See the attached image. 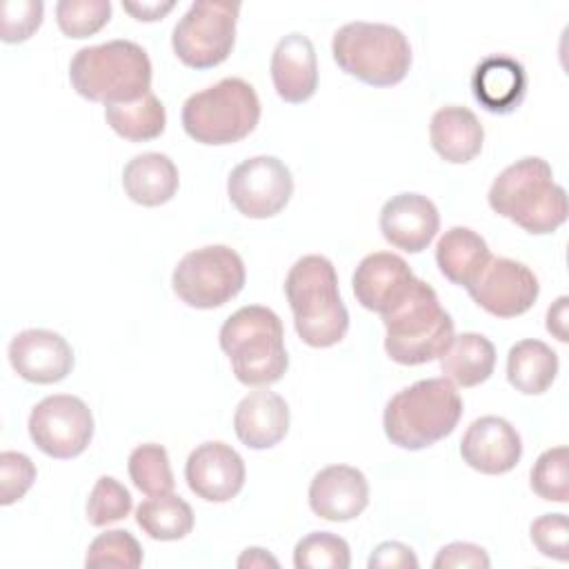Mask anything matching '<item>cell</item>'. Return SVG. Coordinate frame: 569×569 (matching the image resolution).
<instances>
[{
  "label": "cell",
  "mask_w": 569,
  "mask_h": 569,
  "mask_svg": "<svg viewBox=\"0 0 569 569\" xmlns=\"http://www.w3.org/2000/svg\"><path fill=\"white\" fill-rule=\"evenodd\" d=\"M298 569H347L351 565L349 545L331 531H311L293 549Z\"/></svg>",
  "instance_id": "cell-31"
},
{
  "label": "cell",
  "mask_w": 569,
  "mask_h": 569,
  "mask_svg": "<svg viewBox=\"0 0 569 569\" xmlns=\"http://www.w3.org/2000/svg\"><path fill=\"white\" fill-rule=\"evenodd\" d=\"M462 416V398L449 378H427L398 391L385 407L382 427L391 445L427 449L449 436Z\"/></svg>",
  "instance_id": "cell-4"
},
{
  "label": "cell",
  "mask_w": 569,
  "mask_h": 569,
  "mask_svg": "<svg viewBox=\"0 0 569 569\" xmlns=\"http://www.w3.org/2000/svg\"><path fill=\"white\" fill-rule=\"evenodd\" d=\"M471 300L498 318H516L533 307L540 293L536 273L511 258H489L467 287Z\"/></svg>",
  "instance_id": "cell-13"
},
{
  "label": "cell",
  "mask_w": 569,
  "mask_h": 569,
  "mask_svg": "<svg viewBox=\"0 0 569 569\" xmlns=\"http://www.w3.org/2000/svg\"><path fill=\"white\" fill-rule=\"evenodd\" d=\"M491 258L482 236L469 227L447 229L436 244V262L447 280L469 287Z\"/></svg>",
  "instance_id": "cell-25"
},
{
  "label": "cell",
  "mask_w": 569,
  "mask_h": 569,
  "mask_svg": "<svg viewBox=\"0 0 569 569\" xmlns=\"http://www.w3.org/2000/svg\"><path fill=\"white\" fill-rule=\"evenodd\" d=\"M69 80L76 93L91 102L124 104L151 91V60L131 40H109L76 51Z\"/></svg>",
  "instance_id": "cell-3"
},
{
  "label": "cell",
  "mask_w": 569,
  "mask_h": 569,
  "mask_svg": "<svg viewBox=\"0 0 569 569\" xmlns=\"http://www.w3.org/2000/svg\"><path fill=\"white\" fill-rule=\"evenodd\" d=\"M471 91L480 107H485L489 113H511L525 100L527 71L511 56H489L476 64Z\"/></svg>",
  "instance_id": "cell-22"
},
{
  "label": "cell",
  "mask_w": 569,
  "mask_h": 569,
  "mask_svg": "<svg viewBox=\"0 0 569 569\" xmlns=\"http://www.w3.org/2000/svg\"><path fill=\"white\" fill-rule=\"evenodd\" d=\"M367 505L369 482L356 467L329 465L320 469L309 485V507L325 520H353L367 509Z\"/></svg>",
  "instance_id": "cell-19"
},
{
  "label": "cell",
  "mask_w": 569,
  "mask_h": 569,
  "mask_svg": "<svg viewBox=\"0 0 569 569\" xmlns=\"http://www.w3.org/2000/svg\"><path fill=\"white\" fill-rule=\"evenodd\" d=\"M136 522L153 540H180L193 529V511L180 496L162 493L138 505Z\"/></svg>",
  "instance_id": "cell-29"
},
{
  "label": "cell",
  "mask_w": 569,
  "mask_h": 569,
  "mask_svg": "<svg viewBox=\"0 0 569 569\" xmlns=\"http://www.w3.org/2000/svg\"><path fill=\"white\" fill-rule=\"evenodd\" d=\"M129 476L133 485L147 496H162L171 493L176 487L173 471L169 465V453L162 445L147 442L136 447L129 453Z\"/></svg>",
  "instance_id": "cell-30"
},
{
  "label": "cell",
  "mask_w": 569,
  "mask_h": 569,
  "mask_svg": "<svg viewBox=\"0 0 569 569\" xmlns=\"http://www.w3.org/2000/svg\"><path fill=\"white\" fill-rule=\"evenodd\" d=\"M227 193L242 216L264 220L287 207L293 193V178L280 158L253 156L231 169Z\"/></svg>",
  "instance_id": "cell-12"
},
{
  "label": "cell",
  "mask_w": 569,
  "mask_h": 569,
  "mask_svg": "<svg viewBox=\"0 0 569 569\" xmlns=\"http://www.w3.org/2000/svg\"><path fill=\"white\" fill-rule=\"evenodd\" d=\"M429 138L433 151L442 160L451 164H465L482 151L485 129L471 109L449 104L433 113Z\"/></svg>",
  "instance_id": "cell-23"
},
{
  "label": "cell",
  "mask_w": 569,
  "mask_h": 569,
  "mask_svg": "<svg viewBox=\"0 0 569 569\" xmlns=\"http://www.w3.org/2000/svg\"><path fill=\"white\" fill-rule=\"evenodd\" d=\"M244 476L242 456L220 440L198 445L184 465L189 489L207 502H227L236 498L244 487Z\"/></svg>",
  "instance_id": "cell-14"
},
{
  "label": "cell",
  "mask_w": 569,
  "mask_h": 569,
  "mask_svg": "<svg viewBox=\"0 0 569 569\" xmlns=\"http://www.w3.org/2000/svg\"><path fill=\"white\" fill-rule=\"evenodd\" d=\"M258 120V93L242 78H222L182 104V127L200 144H233L247 138Z\"/></svg>",
  "instance_id": "cell-8"
},
{
  "label": "cell",
  "mask_w": 569,
  "mask_h": 569,
  "mask_svg": "<svg viewBox=\"0 0 569 569\" xmlns=\"http://www.w3.org/2000/svg\"><path fill=\"white\" fill-rule=\"evenodd\" d=\"M462 460L487 476L511 471L522 456V440L516 427L500 416L473 420L460 440Z\"/></svg>",
  "instance_id": "cell-16"
},
{
  "label": "cell",
  "mask_w": 569,
  "mask_h": 569,
  "mask_svg": "<svg viewBox=\"0 0 569 569\" xmlns=\"http://www.w3.org/2000/svg\"><path fill=\"white\" fill-rule=\"evenodd\" d=\"M416 276L411 267L391 251H376L360 260L351 284L356 300L376 313H387L411 289Z\"/></svg>",
  "instance_id": "cell-17"
},
{
  "label": "cell",
  "mask_w": 569,
  "mask_h": 569,
  "mask_svg": "<svg viewBox=\"0 0 569 569\" xmlns=\"http://www.w3.org/2000/svg\"><path fill=\"white\" fill-rule=\"evenodd\" d=\"M440 229L436 204L422 193H398L380 211V231L385 240L407 253H420Z\"/></svg>",
  "instance_id": "cell-18"
},
{
  "label": "cell",
  "mask_w": 569,
  "mask_h": 569,
  "mask_svg": "<svg viewBox=\"0 0 569 569\" xmlns=\"http://www.w3.org/2000/svg\"><path fill=\"white\" fill-rule=\"evenodd\" d=\"M491 565L487 551L471 542H451L442 547L433 560L436 569H487Z\"/></svg>",
  "instance_id": "cell-39"
},
{
  "label": "cell",
  "mask_w": 569,
  "mask_h": 569,
  "mask_svg": "<svg viewBox=\"0 0 569 569\" xmlns=\"http://www.w3.org/2000/svg\"><path fill=\"white\" fill-rule=\"evenodd\" d=\"M220 349L229 356L233 376L247 387L273 385L289 367L282 320L262 305L240 307L224 320Z\"/></svg>",
  "instance_id": "cell-5"
},
{
  "label": "cell",
  "mask_w": 569,
  "mask_h": 569,
  "mask_svg": "<svg viewBox=\"0 0 569 569\" xmlns=\"http://www.w3.org/2000/svg\"><path fill=\"white\" fill-rule=\"evenodd\" d=\"M531 533V542L536 545V549L553 560L565 562L567 560V516L565 513H545L540 518H536L529 527Z\"/></svg>",
  "instance_id": "cell-38"
},
{
  "label": "cell",
  "mask_w": 569,
  "mask_h": 569,
  "mask_svg": "<svg viewBox=\"0 0 569 569\" xmlns=\"http://www.w3.org/2000/svg\"><path fill=\"white\" fill-rule=\"evenodd\" d=\"M489 207L522 227L542 236L567 220V193L553 182L551 164L538 156L516 160L498 173L489 189Z\"/></svg>",
  "instance_id": "cell-2"
},
{
  "label": "cell",
  "mask_w": 569,
  "mask_h": 569,
  "mask_svg": "<svg viewBox=\"0 0 569 569\" xmlns=\"http://www.w3.org/2000/svg\"><path fill=\"white\" fill-rule=\"evenodd\" d=\"M336 64L371 87H393L405 80L411 67L407 36L385 22H347L331 40Z\"/></svg>",
  "instance_id": "cell-7"
},
{
  "label": "cell",
  "mask_w": 569,
  "mask_h": 569,
  "mask_svg": "<svg viewBox=\"0 0 569 569\" xmlns=\"http://www.w3.org/2000/svg\"><path fill=\"white\" fill-rule=\"evenodd\" d=\"M567 305H569V298L560 296L547 311V331L553 333L560 342L569 340V336H567Z\"/></svg>",
  "instance_id": "cell-42"
},
{
  "label": "cell",
  "mask_w": 569,
  "mask_h": 569,
  "mask_svg": "<svg viewBox=\"0 0 569 569\" xmlns=\"http://www.w3.org/2000/svg\"><path fill=\"white\" fill-rule=\"evenodd\" d=\"M27 427L36 447L58 460L80 456L93 438L91 409L69 393L42 398L31 409Z\"/></svg>",
  "instance_id": "cell-11"
},
{
  "label": "cell",
  "mask_w": 569,
  "mask_h": 569,
  "mask_svg": "<svg viewBox=\"0 0 569 569\" xmlns=\"http://www.w3.org/2000/svg\"><path fill=\"white\" fill-rule=\"evenodd\" d=\"M367 565H369V569H389V567L391 569H416L418 558L411 547H407L398 540H389L373 549Z\"/></svg>",
  "instance_id": "cell-40"
},
{
  "label": "cell",
  "mask_w": 569,
  "mask_h": 569,
  "mask_svg": "<svg viewBox=\"0 0 569 569\" xmlns=\"http://www.w3.org/2000/svg\"><path fill=\"white\" fill-rule=\"evenodd\" d=\"M238 567H278V560L260 547H249L238 558Z\"/></svg>",
  "instance_id": "cell-43"
},
{
  "label": "cell",
  "mask_w": 569,
  "mask_h": 569,
  "mask_svg": "<svg viewBox=\"0 0 569 569\" xmlns=\"http://www.w3.org/2000/svg\"><path fill=\"white\" fill-rule=\"evenodd\" d=\"M238 13V2H191L171 36L178 60L191 69H211L224 62L236 42Z\"/></svg>",
  "instance_id": "cell-10"
},
{
  "label": "cell",
  "mask_w": 569,
  "mask_h": 569,
  "mask_svg": "<svg viewBox=\"0 0 569 569\" xmlns=\"http://www.w3.org/2000/svg\"><path fill=\"white\" fill-rule=\"evenodd\" d=\"M284 293L293 311L300 340L325 349L338 345L349 329V311L338 291V273L325 256H302L284 280Z\"/></svg>",
  "instance_id": "cell-1"
},
{
  "label": "cell",
  "mask_w": 569,
  "mask_h": 569,
  "mask_svg": "<svg viewBox=\"0 0 569 569\" xmlns=\"http://www.w3.org/2000/svg\"><path fill=\"white\" fill-rule=\"evenodd\" d=\"M107 124L124 140L147 142L164 131L167 113L160 98L149 91L140 100L104 107Z\"/></svg>",
  "instance_id": "cell-28"
},
{
  "label": "cell",
  "mask_w": 569,
  "mask_h": 569,
  "mask_svg": "<svg viewBox=\"0 0 569 569\" xmlns=\"http://www.w3.org/2000/svg\"><path fill=\"white\" fill-rule=\"evenodd\" d=\"M244 262L227 244H207L182 256L171 276L176 296L193 309H216L244 287Z\"/></svg>",
  "instance_id": "cell-9"
},
{
  "label": "cell",
  "mask_w": 569,
  "mask_h": 569,
  "mask_svg": "<svg viewBox=\"0 0 569 569\" xmlns=\"http://www.w3.org/2000/svg\"><path fill=\"white\" fill-rule=\"evenodd\" d=\"M276 93L291 104L309 100L318 89V60L313 42L302 33H287L271 53Z\"/></svg>",
  "instance_id": "cell-20"
},
{
  "label": "cell",
  "mask_w": 569,
  "mask_h": 569,
  "mask_svg": "<svg viewBox=\"0 0 569 569\" xmlns=\"http://www.w3.org/2000/svg\"><path fill=\"white\" fill-rule=\"evenodd\" d=\"M176 7L173 0H167V2H122V9L129 11L136 20H142V22H153V20H160L164 18L171 9Z\"/></svg>",
  "instance_id": "cell-41"
},
{
  "label": "cell",
  "mask_w": 569,
  "mask_h": 569,
  "mask_svg": "<svg viewBox=\"0 0 569 569\" xmlns=\"http://www.w3.org/2000/svg\"><path fill=\"white\" fill-rule=\"evenodd\" d=\"M111 18L109 0H60L56 4V20L64 36L89 38L98 33Z\"/></svg>",
  "instance_id": "cell-33"
},
{
  "label": "cell",
  "mask_w": 569,
  "mask_h": 569,
  "mask_svg": "<svg viewBox=\"0 0 569 569\" xmlns=\"http://www.w3.org/2000/svg\"><path fill=\"white\" fill-rule=\"evenodd\" d=\"M87 567L136 569L142 565L140 542L124 529H111L96 536L84 556Z\"/></svg>",
  "instance_id": "cell-32"
},
{
  "label": "cell",
  "mask_w": 569,
  "mask_h": 569,
  "mask_svg": "<svg viewBox=\"0 0 569 569\" xmlns=\"http://www.w3.org/2000/svg\"><path fill=\"white\" fill-rule=\"evenodd\" d=\"M44 4L40 0H7L2 2V40L24 42L42 22Z\"/></svg>",
  "instance_id": "cell-37"
},
{
  "label": "cell",
  "mask_w": 569,
  "mask_h": 569,
  "mask_svg": "<svg viewBox=\"0 0 569 569\" xmlns=\"http://www.w3.org/2000/svg\"><path fill=\"white\" fill-rule=\"evenodd\" d=\"M9 362L20 378L36 385H53L71 373L73 351L56 331L24 329L9 342Z\"/></svg>",
  "instance_id": "cell-15"
},
{
  "label": "cell",
  "mask_w": 569,
  "mask_h": 569,
  "mask_svg": "<svg viewBox=\"0 0 569 569\" xmlns=\"http://www.w3.org/2000/svg\"><path fill=\"white\" fill-rule=\"evenodd\" d=\"M36 480V465L20 451L0 453V505H13L20 500Z\"/></svg>",
  "instance_id": "cell-36"
},
{
  "label": "cell",
  "mask_w": 569,
  "mask_h": 569,
  "mask_svg": "<svg viewBox=\"0 0 569 569\" xmlns=\"http://www.w3.org/2000/svg\"><path fill=\"white\" fill-rule=\"evenodd\" d=\"M569 460L567 447H551L540 453L531 467V489L536 496L549 502L569 500Z\"/></svg>",
  "instance_id": "cell-34"
},
{
  "label": "cell",
  "mask_w": 569,
  "mask_h": 569,
  "mask_svg": "<svg viewBox=\"0 0 569 569\" xmlns=\"http://www.w3.org/2000/svg\"><path fill=\"white\" fill-rule=\"evenodd\" d=\"M233 429L249 449H271L289 431V405L273 391H251L236 407Z\"/></svg>",
  "instance_id": "cell-21"
},
{
  "label": "cell",
  "mask_w": 569,
  "mask_h": 569,
  "mask_svg": "<svg viewBox=\"0 0 569 569\" xmlns=\"http://www.w3.org/2000/svg\"><path fill=\"white\" fill-rule=\"evenodd\" d=\"M180 184L178 167L167 153L147 151L131 158L122 171V187L127 196L142 207H158L169 202Z\"/></svg>",
  "instance_id": "cell-24"
},
{
  "label": "cell",
  "mask_w": 569,
  "mask_h": 569,
  "mask_svg": "<svg viewBox=\"0 0 569 569\" xmlns=\"http://www.w3.org/2000/svg\"><path fill=\"white\" fill-rule=\"evenodd\" d=\"M558 376V353L542 340H520L507 353V380L525 396L545 393Z\"/></svg>",
  "instance_id": "cell-27"
},
{
  "label": "cell",
  "mask_w": 569,
  "mask_h": 569,
  "mask_svg": "<svg viewBox=\"0 0 569 569\" xmlns=\"http://www.w3.org/2000/svg\"><path fill=\"white\" fill-rule=\"evenodd\" d=\"M387 329L385 351L398 365H425L447 349L453 338V320L440 307L431 284L416 278L409 293L382 313Z\"/></svg>",
  "instance_id": "cell-6"
},
{
  "label": "cell",
  "mask_w": 569,
  "mask_h": 569,
  "mask_svg": "<svg viewBox=\"0 0 569 569\" xmlns=\"http://www.w3.org/2000/svg\"><path fill=\"white\" fill-rule=\"evenodd\" d=\"M131 493L113 476H100L87 500V520L93 527L118 522L131 511Z\"/></svg>",
  "instance_id": "cell-35"
},
{
  "label": "cell",
  "mask_w": 569,
  "mask_h": 569,
  "mask_svg": "<svg viewBox=\"0 0 569 569\" xmlns=\"http://www.w3.org/2000/svg\"><path fill=\"white\" fill-rule=\"evenodd\" d=\"M496 347L482 333H458L440 353V369L445 378L458 387H476L493 373Z\"/></svg>",
  "instance_id": "cell-26"
}]
</instances>
